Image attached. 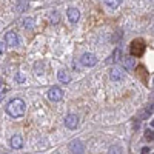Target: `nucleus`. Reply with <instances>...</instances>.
<instances>
[{"mask_svg": "<svg viewBox=\"0 0 154 154\" xmlns=\"http://www.w3.org/2000/svg\"><path fill=\"white\" fill-rule=\"evenodd\" d=\"M80 63L83 66H94L96 63H97V57L94 56V54H91V53H85L82 57H80Z\"/></svg>", "mask_w": 154, "mask_h": 154, "instance_id": "2", "label": "nucleus"}, {"mask_svg": "<svg viewBox=\"0 0 154 154\" xmlns=\"http://www.w3.org/2000/svg\"><path fill=\"white\" fill-rule=\"evenodd\" d=\"M148 151H149V149H148V148H143V149H142V154H146V152H148Z\"/></svg>", "mask_w": 154, "mask_h": 154, "instance_id": "20", "label": "nucleus"}, {"mask_svg": "<svg viewBox=\"0 0 154 154\" xmlns=\"http://www.w3.org/2000/svg\"><path fill=\"white\" fill-rule=\"evenodd\" d=\"M23 26H25V28H32V26H34V20H32L31 17L23 19Z\"/></svg>", "mask_w": 154, "mask_h": 154, "instance_id": "15", "label": "nucleus"}, {"mask_svg": "<svg viewBox=\"0 0 154 154\" xmlns=\"http://www.w3.org/2000/svg\"><path fill=\"white\" fill-rule=\"evenodd\" d=\"M122 63H123V68L128 71V69H133L136 66V60L133 56H126V57H122Z\"/></svg>", "mask_w": 154, "mask_h": 154, "instance_id": "10", "label": "nucleus"}, {"mask_svg": "<svg viewBox=\"0 0 154 154\" xmlns=\"http://www.w3.org/2000/svg\"><path fill=\"white\" fill-rule=\"evenodd\" d=\"M152 137H154L152 136V130H146L145 131V139L148 140V142H152Z\"/></svg>", "mask_w": 154, "mask_h": 154, "instance_id": "16", "label": "nucleus"}, {"mask_svg": "<svg viewBox=\"0 0 154 154\" xmlns=\"http://www.w3.org/2000/svg\"><path fill=\"white\" fill-rule=\"evenodd\" d=\"M16 82H19V83H23L25 82V75L22 72H17L16 74Z\"/></svg>", "mask_w": 154, "mask_h": 154, "instance_id": "17", "label": "nucleus"}, {"mask_svg": "<svg viewBox=\"0 0 154 154\" xmlns=\"http://www.w3.org/2000/svg\"><path fill=\"white\" fill-rule=\"evenodd\" d=\"M5 43H6L8 46H12V48L19 46V35H17L14 31L6 32V35H5Z\"/></svg>", "mask_w": 154, "mask_h": 154, "instance_id": "5", "label": "nucleus"}, {"mask_svg": "<svg viewBox=\"0 0 154 154\" xmlns=\"http://www.w3.org/2000/svg\"><path fill=\"white\" fill-rule=\"evenodd\" d=\"M22 145H23V140H22V137H20L19 134H16V136L11 137V146L14 148V149L22 148Z\"/></svg>", "mask_w": 154, "mask_h": 154, "instance_id": "12", "label": "nucleus"}, {"mask_svg": "<svg viewBox=\"0 0 154 154\" xmlns=\"http://www.w3.org/2000/svg\"><path fill=\"white\" fill-rule=\"evenodd\" d=\"M69 149H71L72 154H83L85 152V145L82 143V140L74 139V140H71V143H69Z\"/></svg>", "mask_w": 154, "mask_h": 154, "instance_id": "3", "label": "nucleus"}, {"mask_svg": "<svg viewBox=\"0 0 154 154\" xmlns=\"http://www.w3.org/2000/svg\"><path fill=\"white\" fill-rule=\"evenodd\" d=\"M105 2V5L108 6V8H111V9H116L120 3H122V0H103Z\"/></svg>", "mask_w": 154, "mask_h": 154, "instance_id": "13", "label": "nucleus"}, {"mask_svg": "<svg viewBox=\"0 0 154 154\" xmlns=\"http://www.w3.org/2000/svg\"><path fill=\"white\" fill-rule=\"evenodd\" d=\"M57 79H59L60 83H69L71 82V75H69V72L66 69H60L57 72Z\"/></svg>", "mask_w": 154, "mask_h": 154, "instance_id": "11", "label": "nucleus"}, {"mask_svg": "<svg viewBox=\"0 0 154 154\" xmlns=\"http://www.w3.org/2000/svg\"><path fill=\"white\" fill-rule=\"evenodd\" d=\"M25 109H26V105L22 99H12L6 105V112L11 117H22L25 114Z\"/></svg>", "mask_w": 154, "mask_h": 154, "instance_id": "1", "label": "nucleus"}, {"mask_svg": "<svg viewBox=\"0 0 154 154\" xmlns=\"http://www.w3.org/2000/svg\"><path fill=\"white\" fill-rule=\"evenodd\" d=\"M65 126L69 128V130H75L79 126V117L75 114H68L66 119H65Z\"/></svg>", "mask_w": 154, "mask_h": 154, "instance_id": "8", "label": "nucleus"}, {"mask_svg": "<svg viewBox=\"0 0 154 154\" xmlns=\"http://www.w3.org/2000/svg\"><path fill=\"white\" fill-rule=\"evenodd\" d=\"M48 97H49V100H53V102H59L63 97V91H62L59 86H53L48 91Z\"/></svg>", "mask_w": 154, "mask_h": 154, "instance_id": "6", "label": "nucleus"}, {"mask_svg": "<svg viewBox=\"0 0 154 154\" xmlns=\"http://www.w3.org/2000/svg\"><path fill=\"white\" fill-rule=\"evenodd\" d=\"M109 77H111L114 82H120V80L125 79V71L122 68H119V66H114L111 69V72H109Z\"/></svg>", "mask_w": 154, "mask_h": 154, "instance_id": "7", "label": "nucleus"}, {"mask_svg": "<svg viewBox=\"0 0 154 154\" xmlns=\"http://www.w3.org/2000/svg\"><path fill=\"white\" fill-rule=\"evenodd\" d=\"M143 49H145V45H143L142 40H134V42L131 43V54H133V57L142 56Z\"/></svg>", "mask_w": 154, "mask_h": 154, "instance_id": "4", "label": "nucleus"}, {"mask_svg": "<svg viewBox=\"0 0 154 154\" xmlns=\"http://www.w3.org/2000/svg\"><path fill=\"white\" fill-rule=\"evenodd\" d=\"M66 16H68V19H69L71 23H77V22H79V19H80V11L77 9V8H69L68 12H66Z\"/></svg>", "mask_w": 154, "mask_h": 154, "instance_id": "9", "label": "nucleus"}, {"mask_svg": "<svg viewBox=\"0 0 154 154\" xmlns=\"http://www.w3.org/2000/svg\"><path fill=\"white\" fill-rule=\"evenodd\" d=\"M108 154H122V146L119 145H111L108 149Z\"/></svg>", "mask_w": 154, "mask_h": 154, "instance_id": "14", "label": "nucleus"}, {"mask_svg": "<svg viewBox=\"0 0 154 154\" xmlns=\"http://www.w3.org/2000/svg\"><path fill=\"white\" fill-rule=\"evenodd\" d=\"M5 53V43L3 42H0V56H2Z\"/></svg>", "mask_w": 154, "mask_h": 154, "instance_id": "19", "label": "nucleus"}, {"mask_svg": "<svg viewBox=\"0 0 154 154\" xmlns=\"http://www.w3.org/2000/svg\"><path fill=\"white\" fill-rule=\"evenodd\" d=\"M119 56H120V49L117 48V49L114 51V54H112V60H114V62H117V60H119Z\"/></svg>", "mask_w": 154, "mask_h": 154, "instance_id": "18", "label": "nucleus"}, {"mask_svg": "<svg viewBox=\"0 0 154 154\" xmlns=\"http://www.w3.org/2000/svg\"><path fill=\"white\" fill-rule=\"evenodd\" d=\"M2 86H3V82H2V80H0V89H2Z\"/></svg>", "mask_w": 154, "mask_h": 154, "instance_id": "21", "label": "nucleus"}]
</instances>
